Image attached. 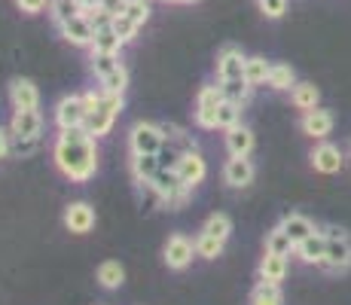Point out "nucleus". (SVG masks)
Returning a JSON list of instances; mask_svg holds the SVG:
<instances>
[{
	"mask_svg": "<svg viewBox=\"0 0 351 305\" xmlns=\"http://www.w3.org/2000/svg\"><path fill=\"white\" fill-rule=\"evenodd\" d=\"M266 250H272V254H281V256H290L296 250V244L290 241V235L285 232V229H272L269 232V239H266Z\"/></svg>",
	"mask_w": 351,
	"mask_h": 305,
	"instance_id": "33",
	"label": "nucleus"
},
{
	"mask_svg": "<svg viewBox=\"0 0 351 305\" xmlns=\"http://www.w3.org/2000/svg\"><path fill=\"white\" fill-rule=\"evenodd\" d=\"M123 37H119L117 31H113V25H104V28H95V40H92L89 49L92 52H110V56H119V49H123Z\"/></svg>",
	"mask_w": 351,
	"mask_h": 305,
	"instance_id": "22",
	"label": "nucleus"
},
{
	"mask_svg": "<svg viewBox=\"0 0 351 305\" xmlns=\"http://www.w3.org/2000/svg\"><path fill=\"white\" fill-rule=\"evenodd\" d=\"M64 226L73 235H86L95 229V208L89 202H71L64 208Z\"/></svg>",
	"mask_w": 351,
	"mask_h": 305,
	"instance_id": "9",
	"label": "nucleus"
},
{
	"mask_svg": "<svg viewBox=\"0 0 351 305\" xmlns=\"http://www.w3.org/2000/svg\"><path fill=\"white\" fill-rule=\"evenodd\" d=\"M241 107L245 104H239V101H229L223 98L220 101V107H217V128H232V125H239L241 122Z\"/></svg>",
	"mask_w": 351,
	"mask_h": 305,
	"instance_id": "29",
	"label": "nucleus"
},
{
	"mask_svg": "<svg viewBox=\"0 0 351 305\" xmlns=\"http://www.w3.org/2000/svg\"><path fill=\"white\" fill-rule=\"evenodd\" d=\"M110 25H113V31H117L119 37H123V43H132V40L138 37V28H141L138 22H132V19L125 16V12H123V16H113V22H110Z\"/></svg>",
	"mask_w": 351,
	"mask_h": 305,
	"instance_id": "37",
	"label": "nucleus"
},
{
	"mask_svg": "<svg viewBox=\"0 0 351 305\" xmlns=\"http://www.w3.org/2000/svg\"><path fill=\"white\" fill-rule=\"evenodd\" d=\"M162 168L159 156H150V153H141V156H132V174L138 183H150L156 178V171Z\"/></svg>",
	"mask_w": 351,
	"mask_h": 305,
	"instance_id": "24",
	"label": "nucleus"
},
{
	"mask_svg": "<svg viewBox=\"0 0 351 305\" xmlns=\"http://www.w3.org/2000/svg\"><path fill=\"white\" fill-rule=\"evenodd\" d=\"M89 119V107H86L83 95H64L56 104V125L62 128H83Z\"/></svg>",
	"mask_w": 351,
	"mask_h": 305,
	"instance_id": "5",
	"label": "nucleus"
},
{
	"mask_svg": "<svg viewBox=\"0 0 351 305\" xmlns=\"http://www.w3.org/2000/svg\"><path fill=\"white\" fill-rule=\"evenodd\" d=\"M223 180L232 189H245L254 183V162L247 156H229L223 165Z\"/></svg>",
	"mask_w": 351,
	"mask_h": 305,
	"instance_id": "10",
	"label": "nucleus"
},
{
	"mask_svg": "<svg viewBox=\"0 0 351 305\" xmlns=\"http://www.w3.org/2000/svg\"><path fill=\"white\" fill-rule=\"evenodd\" d=\"M269 89H275V92H287V89H293L296 86V73H293V67L290 64H272V71H269Z\"/></svg>",
	"mask_w": 351,
	"mask_h": 305,
	"instance_id": "28",
	"label": "nucleus"
},
{
	"mask_svg": "<svg viewBox=\"0 0 351 305\" xmlns=\"http://www.w3.org/2000/svg\"><path fill=\"white\" fill-rule=\"evenodd\" d=\"M300 128H302V134H308V138L324 141L330 132H333V113L324 110V107L306 110L302 113V119H300Z\"/></svg>",
	"mask_w": 351,
	"mask_h": 305,
	"instance_id": "11",
	"label": "nucleus"
},
{
	"mask_svg": "<svg viewBox=\"0 0 351 305\" xmlns=\"http://www.w3.org/2000/svg\"><path fill=\"white\" fill-rule=\"evenodd\" d=\"M49 16H52V22L62 28L64 22L83 16V6H80V0H49Z\"/></svg>",
	"mask_w": 351,
	"mask_h": 305,
	"instance_id": "27",
	"label": "nucleus"
},
{
	"mask_svg": "<svg viewBox=\"0 0 351 305\" xmlns=\"http://www.w3.org/2000/svg\"><path fill=\"white\" fill-rule=\"evenodd\" d=\"M324 266L336 269V272L351 266V239L342 229H327V256H324Z\"/></svg>",
	"mask_w": 351,
	"mask_h": 305,
	"instance_id": "7",
	"label": "nucleus"
},
{
	"mask_svg": "<svg viewBox=\"0 0 351 305\" xmlns=\"http://www.w3.org/2000/svg\"><path fill=\"white\" fill-rule=\"evenodd\" d=\"M193 256H195V241H190L186 235H171L165 244V266L168 269H174V272H184L186 266L193 263Z\"/></svg>",
	"mask_w": 351,
	"mask_h": 305,
	"instance_id": "8",
	"label": "nucleus"
},
{
	"mask_svg": "<svg viewBox=\"0 0 351 305\" xmlns=\"http://www.w3.org/2000/svg\"><path fill=\"white\" fill-rule=\"evenodd\" d=\"M165 141L168 138H165V132H162V125H153V122H134L132 132H128V147H132V156H141V153L159 156Z\"/></svg>",
	"mask_w": 351,
	"mask_h": 305,
	"instance_id": "4",
	"label": "nucleus"
},
{
	"mask_svg": "<svg viewBox=\"0 0 351 305\" xmlns=\"http://www.w3.org/2000/svg\"><path fill=\"white\" fill-rule=\"evenodd\" d=\"M119 64H123L119 56H110V52H92V73H95L98 80L107 77L110 71H117Z\"/></svg>",
	"mask_w": 351,
	"mask_h": 305,
	"instance_id": "35",
	"label": "nucleus"
},
{
	"mask_svg": "<svg viewBox=\"0 0 351 305\" xmlns=\"http://www.w3.org/2000/svg\"><path fill=\"white\" fill-rule=\"evenodd\" d=\"M312 168L321 174H336L342 168V150L333 144H318L312 153Z\"/></svg>",
	"mask_w": 351,
	"mask_h": 305,
	"instance_id": "17",
	"label": "nucleus"
},
{
	"mask_svg": "<svg viewBox=\"0 0 351 305\" xmlns=\"http://www.w3.org/2000/svg\"><path fill=\"white\" fill-rule=\"evenodd\" d=\"M150 186L159 193V202L168 208V211L184 208L186 199H190V189H193V186L184 183V178L178 174V168H159L156 178L150 180Z\"/></svg>",
	"mask_w": 351,
	"mask_h": 305,
	"instance_id": "2",
	"label": "nucleus"
},
{
	"mask_svg": "<svg viewBox=\"0 0 351 305\" xmlns=\"http://www.w3.org/2000/svg\"><path fill=\"white\" fill-rule=\"evenodd\" d=\"M223 244L226 241L214 239V235L199 232V239H195V256H202V260H214V256L223 254Z\"/></svg>",
	"mask_w": 351,
	"mask_h": 305,
	"instance_id": "31",
	"label": "nucleus"
},
{
	"mask_svg": "<svg viewBox=\"0 0 351 305\" xmlns=\"http://www.w3.org/2000/svg\"><path fill=\"white\" fill-rule=\"evenodd\" d=\"M285 275H287V256L266 250V256H263V263H260V281L281 284L285 281Z\"/></svg>",
	"mask_w": 351,
	"mask_h": 305,
	"instance_id": "20",
	"label": "nucleus"
},
{
	"mask_svg": "<svg viewBox=\"0 0 351 305\" xmlns=\"http://www.w3.org/2000/svg\"><path fill=\"white\" fill-rule=\"evenodd\" d=\"M12 138H40L43 134V117L37 110H16L10 122Z\"/></svg>",
	"mask_w": 351,
	"mask_h": 305,
	"instance_id": "13",
	"label": "nucleus"
},
{
	"mask_svg": "<svg viewBox=\"0 0 351 305\" xmlns=\"http://www.w3.org/2000/svg\"><path fill=\"white\" fill-rule=\"evenodd\" d=\"M269 71H272V64H269L263 56H251V58H245V80L254 86H266L269 83Z\"/></svg>",
	"mask_w": 351,
	"mask_h": 305,
	"instance_id": "26",
	"label": "nucleus"
},
{
	"mask_svg": "<svg viewBox=\"0 0 351 305\" xmlns=\"http://www.w3.org/2000/svg\"><path fill=\"white\" fill-rule=\"evenodd\" d=\"M10 101H12L16 110H37L40 107V92H37V86H34L31 80L16 77L10 83Z\"/></svg>",
	"mask_w": 351,
	"mask_h": 305,
	"instance_id": "14",
	"label": "nucleus"
},
{
	"mask_svg": "<svg viewBox=\"0 0 351 305\" xmlns=\"http://www.w3.org/2000/svg\"><path fill=\"white\" fill-rule=\"evenodd\" d=\"M251 305H281V290L278 284H269L263 281L260 287L251 293Z\"/></svg>",
	"mask_w": 351,
	"mask_h": 305,
	"instance_id": "34",
	"label": "nucleus"
},
{
	"mask_svg": "<svg viewBox=\"0 0 351 305\" xmlns=\"http://www.w3.org/2000/svg\"><path fill=\"white\" fill-rule=\"evenodd\" d=\"M162 3H171V0H162Z\"/></svg>",
	"mask_w": 351,
	"mask_h": 305,
	"instance_id": "46",
	"label": "nucleus"
},
{
	"mask_svg": "<svg viewBox=\"0 0 351 305\" xmlns=\"http://www.w3.org/2000/svg\"><path fill=\"white\" fill-rule=\"evenodd\" d=\"M40 147V138H12V150L16 156H31Z\"/></svg>",
	"mask_w": 351,
	"mask_h": 305,
	"instance_id": "40",
	"label": "nucleus"
},
{
	"mask_svg": "<svg viewBox=\"0 0 351 305\" xmlns=\"http://www.w3.org/2000/svg\"><path fill=\"white\" fill-rule=\"evenodd\" d=\"M52 159L56 168L71 183H89L98 171V147L95 138L83 128H64L58 134L56 147H52Z\"/></svg>",
	"mask_w": 351,
	"mask_h": 305,
	"instance_id": "1",
	"label": "nucleus"
},
{
	"mask_svg": "<svg viewBox=\"0 0 351 305\" xmlns=\"http://www.w3.org/2000/svg\"><path fill=\"white\" fill-rule=\"evenodd\" d=\"M281 229L290 235V241L293 244H300V241H306L308 235H315L318 229H315V223L308 220V217H302V214H290L281 220Z\"/></svg>",
	"mask_w": 351,
	"mask_h": 305,
	"instance_id": "21",
	"label": "nucleus"
},
{
	"mask_svg": "<svg viewBox=\"0 0 351 305\" xmlns=\"http://www.w3.org/2000/svg\"><path fill=\"white\" fill-rule=\"evenodd\" d=\"M125 86H128V71H125L123 64H119L117 71H110L107 77H101V89H104V92L123 95V92H125Z\"/></svg>",
	"mask_w": 351,
	"mask_h": 305,
	"instance_id": "36",
	"label": "nucleus"
},
{
	"mask_svg": "<svg viewBox=\"0 0 351 305\" xmlns=\"http://www.w3.org/2000/svg\"><path fill=\"white\" fill-rule=\"evenodd\" d=\"M16 3L25 16H37V12H43L46 6H49V0H16Z\"/></svg>",
	"mask_w": 351,
	"mask_h": 305,
	"instance_id": "41",
	"label": "nucleus"
},
{
	"mask_svg": "<svg viewBox=\"0 0 351 305\" xmlns=\"http://www.w3.org/2000/svg\"><path fill=\"white\" fill-rule=\"evenodd\" d=\"M202 232H208V235H214V239L226 241L229 232H232V220H229L226 214H211L205 220V226H202Z\"/></svg>",
	"mask_w": 351,
	"mask_h": 305,
	"instance_id": "32",
	"label": "nucleus"
},
{
	"mask_svg": "<svg viewBox=\"0 0 351 305\" xmlns=\"http://www.w3.org/2000/svg\"><path fill=\"white\" fill-rule=\"evenodd\" d=\"M125 16L138 25H147V19H150V3H147V0H128Z\"/></svg>",
	"mask_w": 351,
	"mask_h": 305,
	"instance_id": "38",
	"label": "nucleus"
},
{
	"mask_svg": "<svg viewBox=\"0 0 351 305\" xmlns=\"http://www.w3.org/2000/svg\"><path fill=\"white\" fill-rule=\"evenodd\" d=\"M290 101H293V107L296 110H315L318 107V101H321V92H318V86L315 83H296L293 89H290Z\"/></svg>",
	"mask_w": 351,
	"mask_h": 305,
	"instance_id": "23",
	"label": "nucleus"
},
{
	"mask_svg": "<svg viewBox=\"0 0 351 305\" xmlns=\"http://www.w3.org/2000/svg\"><path fill=\"white\" fill-rule=\"evenodd\" d=\"M256 3L266 19H281L287 12V0H256Z\"/></svg>",
	"mask_w": 351,
	"mask_h": 305,
	"instance_id": "39",
	"label": "nucleus"
},
{
	"mask_svg": "<svg viewBox=\"0 0 351 305\" xmlns=\"http://www.w3.org/2000/svg\"><path fill=\"white\" fill-rule=\"evenodd\" d=\"M296 254H300L302 263H315V266H324V256H327V235H321V232L308 235L306 241L296 244Z\"/></svg>",
	"mask_w": 351,
	"mask_h": 305,
	"instance_id": "19",
	"label": "nucleus"
},
{
	"mask_svg": "<svg viewBox=\"0 0 351 305\" xmlns=\"http://www.w3.org/2000/svg\"><path fill=\"white\" fill-rule=\"evenodd\" d=\"M119 110H123V95H113V92L101 89L95 107L89 110V119H86V132H89L92 138H104V134L113 128V122H117Z\"/></svg>",
	"mask_w": 351,
	"mask_h": 305,
	"instance_id": "3",
	"label": "nucleus"
},
{
	"mask_svg": "<svg viewBox=\"0 0 351 305\" xmlns=\"http://www.w3.org/2000/svg\"><path fill=\"white\" fill-rule=\"evenodd\" d=\"M12 150V134H6L3 128H0V159H6Z\"/></svg>",
	"mask_w": 351,
	"mask_h": 305,
	"instance_id": "43",
	"label": "nucleus"
},
{
	"mask_svg": "<svg viewBox=\"0 0 351 305\" xmlns=\"http://www.w3.org/2000/svg\"><path fill=\"white\" fill-rule=\"evenodd\" d=\"M80 6H83V10H92V6H101V0H80Z\"/></svg>",
	"mask_w": 351,
	"mask_h": 305,
	"instance_id": "44",
	"label": "nucleus"
},
{
	"mask_svg": "<svg viewBox=\"0 0 351 305\" xmlns=\"http://www.w3.org/2000/svg\"><path fill=\"white\" fill-rule=\"evenodd\" d=\"M220 101H223L220 86H205V89L199 92V98H195V125L205 128V132L217 128V107H220Z\"/></svg>",
	"mask_w": 351,
	"mask_h": 305,
	"instance_id": "6",
	"label": "nucleus"
},
{
	"mask_svg": "<svg viewBox=\"0 0 351 305\" xmlns=\"http://www.w3.org/2000/svg\"><path fill=\"white\" fill-rule=\"evenodd\" d=\"M62 37L71 46H92V40H95V25H92L86 16H77V19H71V22L62 25Z\"/></svg>",
	"mask_w": 351,
	"mask_h": 305,
	"instance_id": "16",
	"label": "nucleus"
},
{
	"mask_svg": "<svg viewBox=\"0 0 351 305\" xmlns=\"http://www.w3.org/2000/svg\"><path fill=\"white\" fill-rule=\"evenodd\" d=\"M245 77V56H241L239 46H223V52L217 56V80H241Z\"/></svg>",
	"mask_w": 351,
	"mask_h": 305,
	"instance_id": "12",
	"label": "nucleus"
},
{
	"mask_svg": "<svg viewBox=\"0 0 351 305\" xmlns=\"http://www.w3.org/2000/svg\"><path fill=\"white\" fill-rule=\"evenodd\" d=\"M101 6H104V12H110V16H123L128 0H101Z\"/></svg>",
	"mask_w": 351,
	"mask_h": 305,
	"instance_id": "42",
	"label": "nucleus"
},
{
	"mask_svg": "<svg viewBox=\"0 0 351 305\" xmlns=\"http://www.w3.org/2000/svg\"><path fill=\"white\" fill-rule=\"evenodd\" d=\"M178 174L184 178L186 186H195V183L205 180L208 165H205V159H202V153H195V150L180 153V159H178Z\"/></svg>",
	"mask_w": 351,
	"mask_h": 305,
	"instance_id": "15",
	"label": "nucleus"
},
{
	"mask_svg": "<svg viewBox=\"0 0 351 305\" xmlns=\"http://www.w3.org/2000/svg\"><path fill=\"white\" fill-rule=\"evenodd\" d=\"M95 278H98V284L104 290H119L125 284V269L119 266L117 260H107V263H101V266H98Z\"/></svg>",
	"mask_w": 351,
	"mask_h": 305,
	"instance_id": "25",
	"label": "nucleus"
},
{
	"mask_svg": "<svg viewBox=\"0 0 351 305\" xmlns=\"http://www.w3.org/2000/svg\"><path fill=\"white\" fill-rule=\"evenodd\" d=\"M220 92H223V98H229V101H239V104H247V98H251L254 86L247 83L245 77H241V80H226V83H220Z\"/></svg>",
	"mask_w": 351,
	"mask_h": 305,
	"instance_id": "30",
	"label": "nucleus"
},
{
	"mask_svg": "<svg viewBox=\"0 0 351 305\" xmlns=\"http://www.w3.org/2000/svg\"><path fill=\"white\" fill-rule=\"evenodd\" d=\"M226 150H229V156H247L254 150V132L247 125H232V128H226Z\"/></svg>",
	"mask_w": 351,
	"mask_h": 305,
	"instance_id": "18",
	"label": "nucleus"
},
{
	"mask_svg": "<svg viewBox=\"0 0 351 305\" xmlns=\"http://www.w3.org/2000/svg\"><path fill=\"white\" fill-rule=\"evenodd\" d=\"M178 3H199V0H178Z\"/></svg>",
	"mask_w": 351,
	"mask_h": 305,
	"instance_id": "45",
	"label": "nucleus"
}]
</instances>
